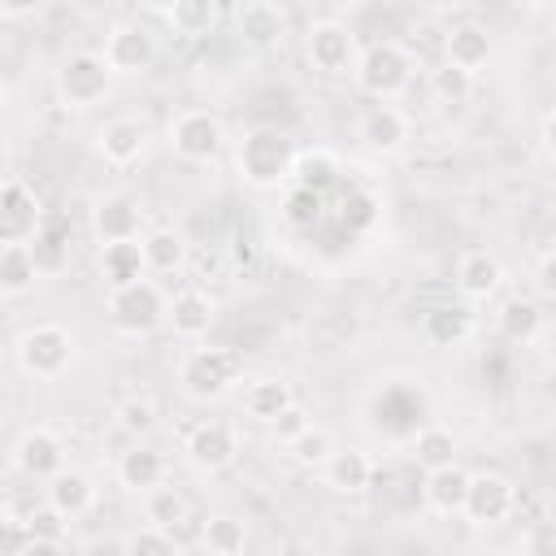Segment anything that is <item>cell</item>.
<instances>
[{
	"instance_id": "cell-13",
	"label": "cell",
	"mask_w": 556,
	"mask_h": 556,
	"mask_svg": "<svg viewBox=\"0 0 556 556\" xmlns=\"http://www.w3.org/2000/svg\"><path fill=\"white\" fill-rule=\"evenodd\" d=\"M39 226H43V204H39V195H35L26 182L4 178V182H0V248H4V243H30Z\"/></svg>"
},
{
	"instance_id": "cell-33",
	"label": "cell",
	"mask_w": 556,
	"mask_h": 556,
	"mask_svg": "<svg viewBox=\"0 0 556 556\" xmlns=\"http://www.w3.org/2000/svg\"><path fill=\"white\" fill-rule=\"evenodd\" d=\"M143 517H148L152 526L178 534V526L191 521V500H187L178 486H165V482H161V486L143 491Z\"/></svg>"
},
{
	"instance_id": "cell-49",
	"label": "cell",
	"mask_w": 556,
	"mask_h": 556,
	"mask_svg": "<svg viewBox=\"0 0 556 556\" xmlns=\"http://www.w3.org/2000/svg\"><path fill=\"white\" fill-rule=\"evenodd\" d=\"M530 13H543V9H552V0H521Z\"/></svg>"
},
{
	"instance_id": "cell-41",
	"label": "cell",
	"mask_w": 556,
	"mask_h": 556,
	"mask_svg": "<svg viewBox=\"0 0 556 556\" xmlns=\"http://www.w3.org/2000/svg\"><path fill=\"white\" fill-rule=\"evenodd\" d=\"M426 330H430L439 343H452V339H465V334H469V317L456 313V308H434V313L426 317Z\"/></svg>"
},
{
	"instance_id": "cell-3",
	"label": "cell",
	"mask_w": 556,
	"mask_h": 556,
	"mask_svg": "<svg viewBox=\"0 0 556 556\" xmlns=\"http://www.w3.org/2000/svg\"><path fill=\"white\" fill-rule=\"evenodd\" d=\"M74 365V334L61 321H35L17 339V369L35 382H52Z\"/></svg>"
},
{
	"instance_id": "cell-1",
	"label": "cell",
	"mask_w": 556,
	"mask_h": 556,
	"mask_svg": "<svg viewBox=\"0 0 556 556\" xmlns=\"http://www.w3.org/2000/svg\"><path fill=\"white\" fill-rule=\"evenodd\" d=\"M291 165H295V148L274 126H256L235 143V169L256 191H274L282 182H291Z\"/></svg>"
},
{
	"instance_id": "cell-8",
	"label": "cell",
	"mask_w": 556,
	"mask_h": 556,
	"mask_svg": "<svg viewBox=\"0 0 556 556\" xmlns=\"http://www.w3.org/2000/svg\"><path fill=\"white\" fill-rule=\"evenodd\" d=\"M426 417V400L417 387H404V382H391L374 395L369 404V426L387 439H413V430L421 426Z\"/></svg>"
},
{
	"instance_id": "cell-23",
	"label": "cell",
	"mask_w": 556,
	"mask_h": 556,
	"mask_svg": "<svg viewBox=\"0 0 556 556\" xmlns=\"http://www.w3.org/2000/svg\"><path fill=\"white\" fill-rule=\"evenodd\" d=\"M356 139H361L369 152H400V148L408 143V117H404L395 104L378 100V104L361 117Z\"/></svg>"
},
{
	"instance_id": "cell-26",
	"label": "cell",
	"mask_w": 556,
	"mask_h": 556,
	"mask_svg": "<svg viewBox=\"0 0 556 556\" xmlns=\"http://www.w3.org/2000/svg\"><path fill=\"white\" fill-rule=\"evenodd\" d=\"M39 261L30 252V243H4L0 248V300H22L35 291L39 282Z\"/></svg>"
},
{
	"instance_id": "cell-40",
	"label": "cell",
	"mask_w": 556,
	"mask_h": 556,
	"mask_svg": "<svg viewBox=\"0 0 556 556\" xmlns=\"http://www.w3.org/2000/svg\"><path fill=\"white\" fill-rule=\"evenodd\" d=\"M122 552H130V556H169V552H178V539H174V530H161V526L143 521L130 539H122Z\"/></svg>"
},
{
	"instance_id": "cell-45",
	"label": "cell",
	"mask_w": 556,
	"mask_h": 556,
	"mask_svg": "<svg viewBox=\"0 0 556 556\" xmlns=\"http://www.w3.org/2000/svg\"><path fill=\"white\" fill-rule=\"evenodd\" d=\"M43 4H48V0H0V17H13V22H17V17H35Z\"/></svg>"
},
{
	"instance_id": "cell-32",
	"label": "cell",
	"mask_w": 556,
	"mask_h": 556,
	"mask_svg": "<svg viewBox=\"0 0 556 556\" xmlns=\"http://www.w3.org/2000/svg\"><path fill=\"white\" fill-rule=\"evenodd\" d=\"M143 252H139V239H117V243H100V278L109 287H122V282H135L143 278Z\"/></svg>"
},
{
	"instance_id": "cell-39",
	"label": "cell",
	"mask_w": 556,
	"mask_h": 556,
	"mask_svg": "<svg viewBox=\"0 0 556 556\" xmlns=\"http://www.w3.org/2000/svg\"><path fill=\"white\" fill-rule=\"evenodd\" d=\"M430 91L443 100V104H465L469 96H473V74H465V70H456V65H439V70H430Z\"/></svg>"
},
{
	"instance_id": "cell-34",
	"label": "cell",
	"mask_w": 556,
	"mask_h": 556,
	"mask_svg": "<svg viewBox=\"0 0 556 556\" xmlns=\"http://www.w3.org/2000/svg\"><path fill=\"white\" fill-rule=\"evenodd\" d=\"M200 547L208 556H239L248 547V526L239 517H230V513H213L200 526Z\"/></svg>"
},
{
	"instance_id": "cell-28",
	"label": "cell",
	"mask_w": 556,
	"mask_h": 556,
	"mask_svg": "<svg viewBox=\"0 0 556 556\" xmlns=\"http://www.w3.org/2000/svg\"><path fill=\"white\" fill-rule=\"evenodd\" d=\"M443 52H447V65H456V70L478 78V70L491 61V35L478 22H460V26H452Z\"/></svg>"
},
{
	"instance_id": "cell-43",
	"label": "cell",
	"mask_w": 556,
	"mask_h": 556,
	"mask_svg": "<svg viewBox=\"0 0 556 556\" xmlns=\"http://www.w3.org/2000/svg\"><path fill=\"white\" fill-rule=\"evenodd\" d=\"M26 539H30V526L4 513L0 517V552H26Z\"/></svg>"
},
{
	"instance_id": "cell-47",
	"label": "cell",
	"mask_w": 556,
	"mask_h": 556,
	"mask_svg": "<svg viewBox=\"0 0 556 556\" xmlns=\"http://www.w3.org/2000/svg\"><path fill=\"white\" fill-rule=\"evenodd\" d=\"M552 543H556V534H552V526H547V521H534V534H530V539H521V547H526V552H547Z\"/></svg>"
},
{
	"instance_id": "cell-15",
	"label": "cell",
	"mask_w": 556,
	"mask_h": 556,
	"mask_svg": "<svg viewBox=\"0 0 556 556\" xmlns=\"http://www.w3.org/2000/svg\"><path fill=\"white\" fill-rule=\"evenodd\" d=\"M235 30H239V39H243L248 48L269 52V48H278V43L291 35V17H287V9L274 4V0H243L239 13H235Z\"/></svg>"
},
{
	"instance_id": "cell-20",
	"label": "cell",
	"mask_w": 556,
	"mask_h": 556,
	"mask_svg": "<svg viewBox=\"0 0 556 556\" xmlns=\"http://www.w3.org/2000/svg\"><path fill=\"white\" fill-rule=\"evenodd\" d=\"M317 473H321V482H326L334 495H361V491H369V482H374V460H369V452H361V447H334Z\"/></svg>"
},
{
	"instance_id": "cell-48",
	"label": "cell",
	"mask_w": 556,
	"mask_h": 556,
	"mask_svg": "<svg viewBox=\"0 0 556 556\" xmlns=\"http://www.w3.org/2000/svg\"><path fill=\"white\" fill-rule=\"evenodd\" d=\"M539 148H543V156H552V113H543V130H539Z\"/></svg>"
},
{
	"instance_id": "cell-16",
	"label": "cell",
	"mask_w": 556,
	"mask_h": 556,
	"mask_svg": "<svg viewBox=\"0 0 556 556\" xmlns=\"http://www.w3.org/2000/svg\"><path fill=\"white\" fill-rule=\"evenodd\" d=\"M91 235L100 243H117V239H139L143 235V208L135 195L126 191H109L96 200L91 208Z\"/></svg>"
},
{
	"instance_id": "cell-9",
	"label": "cell",
	"mask_w": 556,
	"mask_h": 556,
	"mask_svg": "<svg viewBox=\"0 0 556 556\" xmlns=\"http://www.w3.org/2000/svg\"><path fill=\"white\" fill-rule=\"evenodd\" d=\"M517 486L504 478V473H469V486H465V504H460V517L469 526H500L517 513Z\"/></svg>"
},
{
	"instance_id": "cell-19",
	"label": "cell",
	"mask_w": 556,
	"mask_h": 556,
	"mask_svg": "<svg viewBox=\"0 0 556 556\" xmlns=\"http://www.w3.org/2000/svg\"><path fill=\"white\" fill-rule=\"evenodd\" d=\"M213 317H217L213 295H204V291H195V287H187V291H178L174 300H165V321H169V330H174L178 339H187V343L204 339V334L213 330Z\"/></svg>"
},
{
	"instance_id": "cell-51",
	"label": "cell",
	"mask_w": 556,
	"mask_h": 556,
	"mask_svg": "<svg viewBox=\"0 0 556 556\" xmlns=\"http://www.w3.org/2000/svg\"><path fill=\"white\" fill-rule=\"evenodd\" d=\"M0 113H4V87H0Z\"/></svg>"
},
{
	"instance_id": "cell-42",
	"label": "cell",
	"mask_w": 556,
	"mask_h": 556,
	"mask_svg": "<svg viewBox=\"0 0 556 556\" xmlns=\"http://www.w3.org/2000/svg\"><path fill=\"white\" fill-rule=\"evenodd\" d=\"M117 421H122V430H130V434H148V430L156 426V404H152V400H126V404L117 408Z\"/></svg>"
},
{
	"instance_id": "cell-22",
	"label": "cell",
	"mask_w": 556,
	"mask_h": 556,
	"mask_svg": "<svg viewBox=\"0 0 556 556\" xmlns=\"http://www.w3.org/2000/svg\"><path fill=\"white\" fill-rule=\"evenodd\" d=\"M465 486H469V473L447 460V465H434L426 469L421 478V500L434 517H460V504H465Z\"/></svg>"
},
{
	"instance_id": "cell-7",
	"label": "cell",
	"mask_w": 556,
	"mask_h": 556,
	"mask_svg": "<svg viewBox=\"0 0 556 556\" xmlns=\"http://www.w3.org/2000/svg\"><path fill=\"white\" fill-rule=\"evenodd\" d=\"M169 148L178 161H191V165H204L222 152L226 143V130H222V117L208 113V109H182L169 117V130H165Z\"/></svg>"
},
{
	"instance_id": "cell-46",
	"label": "cell",
	"mask_w": 556,
	"mask_h": 556,
	"mask_svg": "<svg viewBox=\"0 0 556 556\" xmlns=\"http://www.w3.org/2000/svg\"><path fill=\"white\" fill-rule=\"evenodd\" d=\"M552 261H556V252H552V248H543V252H539V291H543L547 300L556 295V278H552Z\"/></svg>"
},
{
	"instance_id": "cell-21",
	"label": "cell",
	"mask_w": 556,
	"mask_h": 556,
	"mask_svg": "<svg viewBox=\"0 0 556 556\" xmlns=\"http://www.w3.org/2000/svg\"><path fill=\"white\" fill-rule=\"evenodd\" d=\"M500 287H504V265H500L495 252L469 248V252L456 261V291H460L465 300H491Z\"/></svg>"
},
{
	"instance_id": "cell-17",
	"label": "cell",
	"mask_w": 556,
	"mask_h": 556,
	"mask_svg": "<svg viewBox=\"0 0 556 556\" xmlns=\"http://www.w3.org/2000/svg\"><path fill=\"white\" fill-rule=\"evenodd\" d=\"M48 508L61 517V521H74V517H87L91 508H96V482H91V473H83V469H74V465H61L52 478H48Z\"/></svg>"
},
{
	"instance_id": "cell-29",
	"label": "cell",
	"mask_w": 556,
	"mask_h": 556,
	"mask_svg": "<svg viewBox=\"0 0 556 556\" xmlns=\"http://www.w3.org/2000/svg\"><path fill=\"white\" fill-rule=\"evenodd\" d=\"M139 252H143V269L148 274H174L187 261V239L178 230H169V226H156V230L139 235Z\"/></svg>"
},
{
	"instance_id": "cell-6",
	"label": "cell",
	"mask_w": 556,
	"mask_h": 556,
	"mask_svg": "<svg viewBox=\"0 0 556 556\" xmlns=\"http://www.w3.org/2000/svg\"><path fill=\"white\" fill-rule=\"evenodd\" d=\"M109 321L122 334H148L165 321V291L156 287V278H135L122 287H109Z\"/></svg>"
},
{
	"instance_id": "cell-31",
	"label": "cell",
	"mask_w": 556,
	"mask_h": 556,
	"mask_svg": "<svg viewBox=\"0 0 556 556\" xmlns=\"http://www.w3.org/2000/svg\"><path fill=\"white\" fill-rule=\"evenodd\" d=\"M282 447H287V456H291L300 469H321V465H326V456H330L339 443H334V430H330V426H321V421H313V417H308V421H304V426H300Z\"/></svg>"
},
{
	"instance_id": "cell-35",
	"label": "cell",
	"mask_w": 556,
	"mask_h": 556,
	"mask_svg": "<svg viewBox=\"0 0 556 556\" xmlns=\"http://www.w3.org/2000/svg\"><path fill=\"white\" fill-rule=\"evenodd\" d=\"M408 443H413V460L421 469H434V465L456 460V434L447 426H417Z\"/></svg>"
},
{
	"instance_id": "cell-30",
	"label": "cell",
	"mask_w": 556,
	"mask_h": 556,
	"mask_svg": "<svg viewBox=\"0 0 556 556\" xmlns=\"http://www.w3.org/2000/svg\"><path fill=\"white\" fill-rule=\"evenodd\" d=\"M222 17V0H169L165 4V22L174 35L182 39H204Z\"/></svg>"
},
{
	"instance_id": "cell-11",
	"label": "cell",
	"mask_w": 556,
	"mask_h": 556,
	"mask_svg": "<svg viewBox=\"0 0 556 556\" xmlns=\"http://www.w3.org/2000/svg\"><path fill=\"white\" fill-rule=\"evenodd\" d=\"M182 452H187V460H191L200 473H222V469L235 465V456H239V434H235L230 421L204 417V421H195V426L187 430Z\"/></svg>"
},
{
	"instance_id": "cell-25",
	"label": "cell",
	"mask_w": 556,
	"mask_h": 556,
	"mask_svg": "<svg viewBox=\"0 0 556 556\" xmlns=\"http://www.w3.org/2000/svg\"><path fill=\"white\" fill-rule=\"evenodd\" d=\"M165 456L161 452H152V447H126L122 456H117V486L122 491H130V495H143V491H152V486H161L165 482Z\"/></svg>"
},
{
	"instance_id": "cell-37",
	"label": "cell",
	"mask_w": 556,
	"mask_h": 556,
	"mask_svg": "<svg viewBox=\"0 0 556 556\" xmlns=\"http://www.w3.org/2000/svg\"><path fill=\"white\" fill-rule=\"evenodd\" d=\"M326 213V195L321 191H308V187H291L287 200H282V222L291 230H313Z\"/></svg>"
},
{
	"instance_id": "cell-50",
	"label": "cell",
	"mask_w": 556,
	"mask_h": 556,
	"mask_svg": "<svg viewBox=\"0 0 556 556\" xmlns=\"http://www.w3.org/2000/svg\"><path fill=\"white\" fill-rule=\"evenodd\" d=\"M148 4H156V9H165V4H169V0H148Z\"/></svg>"
},
{
	"instance_id": "cell-44",
	"label": "cell",
	"mask_w": 556,
	"mask_h": 556,
	"mask_svg": "<svg viewBox=\"0 0 556 556\" xmlns=\"http://www.w3.org/2000/svg\"><path fill=\"white\" fill-rule=\"evenodd\" d=\"M304 421H308V413H304L300 404H291L287 413H278V417L269 421V430H274V439H278V443H287V439H291V434H295Z\"/></svg>"
},
{
	"instance_id": "cell-5",
	"label": "cell",
	"mask_w": 556,
	"mask_h": 556,
	"mask_svg": "<svg viewBox=\"0 0 556 556\" xmlns=\"http://www.w3.org/2000/svg\"><path fill=\"white\" fill-rule=\"evenodd\" d=\"M113 91V70L104 65L100 52H70L56 70V96L65 109L87 113L96 104H104V96Z\"/></svg>"
},
{
	"instance_id": "cell-27",
	"label": "cell",
	"mask_w": 556,
	"mask_h": 556,
	"mask_svg": "<svg viewBox=\"0 0 556 556\" xmlns=\"http://www.w3.org/2000/svg\"><path fill=\"white\" fill-rule=\"evenodd\" d=\"M295 404V391H291V382L287 378H256V382H248L243 387V413L256 421V426H269L278 413H287Z\"/></svg>"
},
{
	"instance_id": "cell-18",
	"label": "cell",
	"mask_w": 556,
	"mask_h": 556,
	"mask_svg": "<svg viewBox=\"0 0 556 556\" xmlns=\"http://www.w3.org/2000/svg\"><path fill=\"white\" fill-rule=\"evenodd\" d=\"M96 152H100L109 165L126 169V165H135V161L148 152V126H143L139 117H109V122L96 130Z\"/></svg>"
},
{
	"instance_id": "cell-24",
	"label": "cell",
	"mask_w": 556,
	"mask_h": 556,
	"mask_svg": "<svg viewBox=\"0 0 556 556\" xmlns=\"http://www.w3.org/2000/svg\"><path fill=\"white\" fill-rule=\"evenodd\" d=\"M543 326H547V313H543V304L539 300H530V295H508L504 304H500V313H495V330H500V339H508V343H534L539 334H543Z\"/></svg>"
},
{
	"instance_id": "cell-38",
	"label": "cell",
	"mask_w": 556,
	"mask_h": 556,
	"mask_svg": "<svg viewBox=\"0 0 556 556\" xmlns=\"http://www.w3.org/2000/svg\"><path fill=\"white\" fill-rule=\"evenodd\" d=\"M378 217H382V204H378V195L374 191H348L343 195V208H339V222L352 230V235H365V230H374L378 226Z\"/></svg>"
},
{
	"instance_id": "cell-10",
	"label": "cell",
	"mask_w": 556,
	"mask_h": 556,
	"mask_svg": "<svg viewBox=\"0 0 556 556\" xmlns=\"http://www.w3.org/2000/svg\"><path fill=\"white\" fill-rule=\"evenodd\" d=\"M304 56H308V65H313L317 74L339 78V74H352V65H356V39H352V30H348L343 22L326 17V22H313V26H308V35H304Z\"/></svg>"
},
{
	"instance_id": "cell-4",
	"label": "cell",
	"mask_w": 556,
	"mask_h": 556,
	"mask_svg": "<svg viewBox=\"0 0 556 556\" xmlns=\"http://www.w3.org/2000/svg\"><path fill=\"white\" fill-rule=\"evenodd\" d=\"M352 78H356V87H361L365 96H374V100H395V96L413 83V56H408L400 43H391V39L369 43L365 52H356Z\"/></svg>"
},
{
	"instance_id": "cell-52",
	"label": "cell",
	"mask_w": 556,
	"mask_h": 556,
	"mask_svg": "<svg viewBox=\"0 0 556 556\" xmlns=\"http://www.w3.org/2000/svg\"><path fill=\"white\" fill-rule=\"evenodd\" d=\"M0 517H4V508H0Z\"/></svg>"
},
{
	"instance_id": "cell-12",
	"label": "cell",
	"mask_w": 556,
	"mask_h": 556,
	"mask_svg": "<svg viewBox=\"0 0 556 556\" xmlns=\"http://www.w3.org/2000/svg\"><path fill=\"white\" fill-rule=\"evenodd\" d=\"M100 56H104V65L113 70V78H117V74H122V78H135V74L152 70V61H156V39H152L139 22H122V26H113V30L104 35Z\"/></svg>"
},
{
	"instance_id": "cell-2",
	"label": "cell",
	"mask_w": 556,
	"mask_h": 556,
	"mask_svg": "<svg viewBox=\"0 0 556 556\" xmlns=\"http://www.w3.org/2000/svg\"><path fill=\"white\" fill-rule=\"evenodd\" d=\"M243 382V356L235 348H191L178 361V387L191 400H222Z\"/></svg>"
},
{
	"instance_id": "cell-36",
	"label": "cell",
	"mask_w": 556,
	"mask_h": 556,
	"mask_svg": "<svg viewBox=\"0 0 556 556\" xmlns=\"http://www.w3.org/2000/svg\"><path fill=\"white\" fill-rule=\"evenodd\" d=\"M339 174V161L334 152L326 148H313V152H295V165H291V187H308V191H326Z\"/></svg>"
},
{
	"instance_id": "cell-14",
	"label": "cell",
	"mask_w": 556,
	"mask_h": 556,
	"mask_svg": "<svg viewBox=\"0 0 556 556\" xmlns=\"http://www.w3.org/2000/svg\"><path fill=\"white\" fill-rule=\"evenodd\" d=\"M65 465V439L52 426H26L13 443V469L26 478L48 482L56 469Z\"/></svg>"
}]
</instances>
